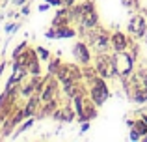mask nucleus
Instances as JSON below:
<instances>
[{"instance_id": "f257e3e1", "label": "nucleus", "mask_w": 147, "mask_h": 142, "mask_svg": "<svg viewBox=\"0 0 147 142\" xmlns=\"http://www.w3.org/2000/svg\"><path fill=\"white\" fill-rule=\"evenodd\" d=\"M93 67L97 71V75L102 77V79H106V80L117 79V64H115V58L110 56L108 52H97Z\"/></svg>"}, {"instance_id": "f03ea898", "label": "nucleus", "mask_w": 147, "mask_h": 142, "mask_svg": "<svg viewBox=\"0 0 147 142\" xmlns=\"http://www.w3.org/2000/svg\"><path fill=\"white\" fill-rule=\"evenodd\" d=\"M88 95L97 107H102L110 97V88L106 84V79L102 77H95L91 82H88Z\"/></svg>"}, {"instance_id": "7ed1b4c3", "label": "nucleus", "mask_w": 147, "mask_h": 142, "mask_svg": "<svg viewBox=\"0 0 147 142\" xmlns=\"http://www.w3.org/2000/svg\"><path fill=\"white\" fill-rule=\"evenodd\" d=\"M54 77L60 80V84H65V82H80V80H84L82 67L73 66V64H61L60 69L56 71V75H54Z\"/></svg>"}, {"instance_id": "20e7f679", "label": "nucleus", "mask_w": 147, "mask_h": 142, "mask_svg": "<svg viewBox=\"0 0 147 142\" xmlns=\"http://www.w3.org/2000/svg\"><path fill=\"white\" fill-rule=\"evenodd\" d=\"M127 32H129L134 39H142V37H145V34H147V21H145L144 15H140V13L130 15L129 24H127Z\"/></svg>"}, {"instance_id": "39448f33", "label": "nucleus", "mask_w": 147, "mask_h": 142, "mask_svg": "<svg viewBox=\"0 0 147 142\" xmlns=\"http://www.w3.org/2000/svg\"><path fill=\"white\" fill-rule=\"evenodd\" d=\"M71 52H73V56H75L82 66H88V64H91V60H93L91 51H90V45H88L86 41H76V43L73 45Z\"/></svg>"}, {"instance_id": "423d86ee", "label": "nucleus", "mask_w": 147, "mask_h": 142, "mask_svg": "<svg viewBox=\"0 0 147 142\" xmlns=\"http://www.w3.org/2000/svg\"><path fill=\"white\" fill-rule=\"evenodd\" d=\"M130 43H132V39H130L125 32H119V30H117V32H112L110 45H112V49H114V52H125V51H129Z\"/></svg>"}, {"instance_id": "0eeeda50", "label": "nucleus", "mask_w": 147, "mask_h": 142, "mask_svg": "<svg viewBox=\"0 0 147 142\" xmlns=\"http://www.w3.org/2000/svg\"><path fill=\"white\" fill-rule=\"evenodd\" d=\"M73 22V17H71V7L67 6H61L60 10L56 11V15L52 17V26H67Z\"/></svg>"}, {"instance_id": "6e6552de", "label": "nucleus", "mask_w": 147, "mask_h": 142, "mask_svg": "<svg viewBox=\"0 0 147 142\" xmlns=\"http://www.w3.org/2000/svg\"><path fill=\"white\" fill-rule=\"evenodd\" d=\"M52 120L65 122V124L73 122V120H75V107H71V105H61L60 109L52 114Z\"/></svg>"}, {"instance_id": "1a4fd4ad", "label": "nucleus", "mask_w": 147, "mask_h": 142, "mask_svg": "<svg viewBox=\"0 0 147 142\" xmlns=\"http://www.w3.org/2000/svg\"><path fill=\"white\" fill-rule=\"evenodd\" d=\"M39 107H41V97H39V94H34V95H30V97H26V105H24V114H26V118L36 116V114L39 112Z\"/></svg>"}, {"instance_id": "9d476101", "label": "nucleus", "mask_w": 147, "mask_h": 142, "mask_svg": "<svg viewBox=\"0 0 147 142\" xmlns=\"http://www.w3.org/2000/svg\"><path fill=\"white\" fill-rule=\"evenodd\" d=\"M78 24H80V30H90V28H95V26H99V13H97V10H93V11H90V13H86Z\"/></svg>"}, {"instance_id": "9b49d317", "label": "nucleus", "mask_w": 147, "mask_h": 142, "mask_svg": "<svg viewBox=\"0 0 147 142\" xmlns=\"http://www.w3.org/2000/svg\"><path fill=\"white\" fill-rule=\"evenodd\" d=\"M56 28V39H71L78 34V30H75L71 24L67 26H54Z\"/></svg>"}, {"instance_id": "f8f14e48", "label": "nucleus", "mask_w": 147, "mask_h": 142, "mask_svg": "<svg viewBox=\"0 0 147 142\" xmlns=\"http://www.w3.org/2000/svg\"><path fill=\"white\" fill-rule=\"evenodd\" d=\"M36 120H37L36 116H30V118H26V120H24V122L21 124V127H19V129H17V131H15V133H13L11 137H13V139H17L19 135H22L24 131H28V129H30V127L34 125V122H36Z\"/></svg>"}, {"instance_id": "ddd939ff", "label": "nucleus", "mask_w": 147, "mask_h": 142, "mask_svg": "<svg viewBox=\"0 0 147 142\" xmlns=\"http://www.w3.org/2000/svg\"><path fill=\"white\" fill-rule=\"evenodd\" d=\"M61 54H58V58H50L49 60V66H47V73L49 75H56V71L60 69V66H61Z\"/></svg>"}, {"instance_id": "4468645a", "label": "nucleus", "mask_w": 147, "mask_h": 142, "mask_svg": "<svg viewBox=\"0 0 147 142\" xmlns=\"http://www.w3.org/2000/svg\"><path fill=\"white\" fill-rule=\"evenodd\" d=\"M26 49H28V41H21V43H19L17 47H15L13 51H11V60H13V58H17V56H21L22 52L26 51Z\"/></svg>"}, {"instance_id": "2eb2a0df", "label": "nucleus", "mask_w": 147, "mask_h": 142, "mask_svg": "<svg viewBox=\"0 0 147 142\" xmlns=\"http://www.w3.org/2000/svg\"><path fill=\"white\" fill-rule=\"evenodd\" d=\"M36 51H37V56H39L41 62H49V60L52 58V56H50V51L45 49V47H36Z\"/></svg>"}, {"instance_id": "dca6fc26", "label": "nucleus", "mask_w": 147, "mask_h": 142, "mask_svg": "<svg viewBox=\"0 0 147 142\" xmlns=\"http://www.w3.org/2000/svg\"><path fill=\"white\" fill-rule=\"evenodd\" d=\"M121 4L127 10H140V2L138 0H121Z\"/></svg>"}, {"instance_id": "f3484780", "label": "nucleus", "mask_w": 147, "mask_h": 142, "mask_svg": "<svg viewBox=\"0 0 147 142\" xmlns=\"http://www.w3.org/2000/svg\"><path fill=\"white\" fill-rule=\"evenodd\" d=\"M19 26H21L19 22H7V24L4 26V32H6L7 36H9V34H15L19 30Z\"/></svg>"}, {"instance_id": "a211bd4d", "label": "nucleus", "mask_w": 147, "mask_h": 142, "mask_svg": "<svg viewBox=\"0 0 147 142\" xmlns=\"http://www.w3.org/2000/svg\"><path fill=\"white\" fill-rule=\"evenodd\" d=\"M6 107H7V90H4L0 94V110L6 109Z\"/></svg>"}, {"instance_id": "6ab92c4d", "label": "nucleus", "mask_w": 147, "mask_h": 142, "mask_svg": "<svg viewBox=\"0 0 147 142\" xmlns=\"http://www.w3.org/2000/svg\"><path fill=\"white\" fill-rule=\"evenodd\" d=\"M45 37L47 39H56V28H49V30H45Z\"/></svg>"}, {"instance_id": "aec40b11", "label": "nucleus", "mask_w": 147, "mask_h": 142, "mask_svg": "<svg viewBox=\"0 0 147 142\" xmlns=\"http://www.w3.org/2000/svg\"><path fill=\"white\" fill-rule=\"evenodd\" d=\"M129 139H130V140H142V135H140V133H138L134 127H130V135H129Z\"/></svg>"}, {"instance_id": "412c9836", "label": "nucleus", "mask_w": 147, "mask_h": 142, "mask_svg": "<svg viewBox=\"0 0 147 142\" xmlns=\"http://www.w3.org/2000/svg\"><path fill=\"white\" fill-rule=\"evenodd\" d=\"M30 13H32V7H30V4L26 2L24 6H22V10H21V15H22V17H28Z\"/></svg>"}, {"instance_id": "4be33fe9", "label": "nucleus", "mask_w": 147, "mask_h": 142, "mask_svg": "<svg viewBox=\"0 0 147 142\" xmlns=\"http://www.w3.org/2000/svg\"><path fill=\"white\" fill-rule=\"evenodd\" d=\"M90 127H91L90 122H82V124H80V135H82V133H88V131H90Z\"/></svg>"}, {"instance_id": "5701e85b", "label": "nucleus", "mask_w": 147, "mask_h": 142, "mask_svg": "<svg viewBox=\"0 0 147 142\" xmlns=\"http://www.w3.org/2000/svg\"><path fill=\"white\" fill-rule=\"evenodd\" d=\"M45 2H49L50 6H56V7H61V6H63V0H45Z\"/></svg>"}, {"instance_id": "b1692460", "label": "nucleus", "mask_w": 147, "mask_h": 142, "mask_svg": "<svg viewBox=\"0 0 147 142\" xmlns=\"http://www.w3.org/2000/svg\"><path fill=\"white\" fill-rule=\"evenodd\" d=\"M50 7V4L49 2H43V4H39V6H37V11H47Z\"/></svg>"}, {"instance_id": "393cba45", "label": "nucleus", "mask_w": 147, "mask_h": 142, "mask_svg": "<svg viewBox=\"0 0 147 142\" xmlns=\"http://www.w3.org/2000/svg\"><path fill=\"white\" fill-rule=\"evenodd\" d=\"M76 4V0H63V6H67V7H73Z\"/></svg>"}, {"instance_id": "a878e982", "label": "nucleus", "mask_w": 147, "mask_h": 142, "mask_svg": "<svg viewBox=\"0 0 147 142\" xmlns=\"http://www.w3.org/2000/svg\"><path fill=\"white\" fill-rule=\"evenodd\" d=\"M6 66H7V62H6V60H2V62H0V77H2L4 69H6Z\"/></svg>"}, {"instance_id": "bb28decb", "label": "nucleus", "mask_w": 147, "mask_h": 142, "mask_svg": "<svg viewBox=\"0 0 147 142\" xmlns=\"http://www.w3.org/2000/svg\"><path fill=\"white\" fill-rule=\"evenodd\" d=\"M28 0H13V6H24Z\"/></svg>"}, {"instance_id": "cd10ccee", "label": "nucleus", "mask_w": 147, "mask_h": 142, "mask_svg": "<svg viewBox=\"0 0 147 142\" xmlns=\"http://www.w3.org/2000/svg\"><path fill=\"white\" fill-rule=\"evenodd\" d=\"M142 140H145V142H147V133H145V135H144V137H142Z\"/></svg>"}, {"instance_id": "c85d7f7f", "label": "nucleus", "mask_w": 147, "mask_h": 142, "mask_svg": "<svg viewBox=\"0 0 147 142\" xmlns=\"http://www.w3.org/2000/svg\"><path fill=\"white\" fill-rule=\"evenodd\" d=\"M144 17H145V21H147V13H145V15H144Z\"/></svg>"}, {"instance_id": "c756f323", "label": "nucleus", "mask_w": 147, "mask_h": 142, "mask_svg": "<svg viewBox=\"0 0 147 142\" xmlns=\"http://www.w3.org/2000/svg\"><path fill=\"white\" fill-rule=\"evenodd\" d=\"M145 43H147V34H145Z\"/></svg>"}]
</instances>
